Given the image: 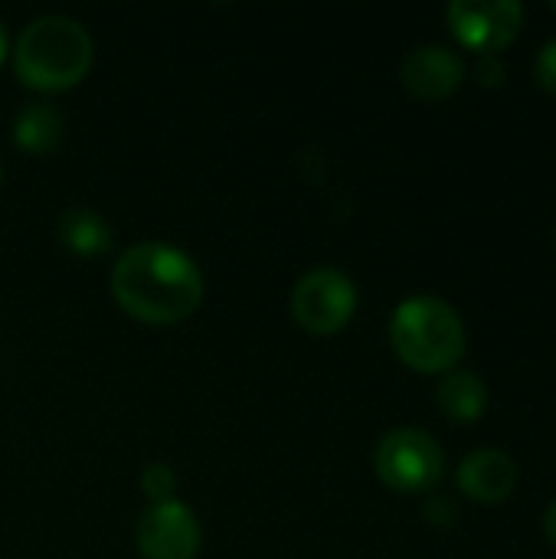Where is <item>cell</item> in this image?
<instances>
[{
  "instance_id": "6da1fadb",
  "label": "cell",
  "mask_w": 556,
  "mask_h": 559,
  "mask_svg": "<svg viewBox=\"0 0 556 559\" xmlns=\"http://www.w3.org/2000/svg\"><path fill=\"white\" fill-rule=\"evenodd\" d=\"M111 295L128 318L151 328H170L193 318L203 305V272L177 246L138 242L118 255Z\"/></svg>"
},
{
  "instance_id": "7a4b0ae2",
  "label": "cell",
  "mask_w": 556,
  "mask_h": 559,
  "mask_svg": "<svg viewBox=\"0 0 556 559\" xmlns=\"http://www.w3.org/2000/svg\"><path fill=\"white\" fill-rule=\"evenodd\" d=\"M92 36L72 16L46 13L23 26L13 46L16 79L43 95L75 88L92 69Z\"/></svg>"
},
{
  "instance_id": "3957f363",
  "label": "cell",
  "mask_w": 556,
  "mask_h": 559,
  "mask_svg": "<svg viewBox=\"0 0 556 559\" xmlns=\"http://www.w3.org/2000/svg\"><path fill=\"white\" fill-rule=\"evenodd\" d=\"M465 324L459 311L436 298L416 295L397 305L390 318V344L393 354L416 373H449L465 357Z\"/></svg>"
},
{
  "instance_id": "277c9868",
  "label": "cell",
  "mask_w": 556,
  "mask_h": 559,
  "mask_svg": "<svg viewBox=\"0 0 556 559\" xmlns=\"http://www.w3.org/2000/svg\"><path fill=\"white\" fill-rule=\"evenodd\" d=\"M374 472L397 495H426L446 475V452L433 432L403 426L377 442Z\"/></svg>"
},
{
  "instance_id": "5b68a950",
  "label": "cell",
  "mask_w": 556,
  "mask_h": 559,
  "mask_svg": "<svg viewBox=\"0 0 556 559\" xmlns=\"http://www.w3.org/2000/svg\"><path fill=\"white\" fill-rule=\"evenodd\" d=\"M357 285L351 282V275H344L341 269H311L305 272L288 298V311L292 321L315 334V337H334L341 334L354 314H357Z\"/></svg>"
},
{
  "instance_id": "8992f818",
  "label": "cell",
  "mask_w": 556,
  "mask_h": 559,
  "mask_svg": "<svg viewBox=\"0 0 556 559\" xmlns=\"http://www.w3.org/2000/svg\"><path fill=\"white\" fill-rule=\"evenodd\" d=\"M446 16L452 36L478 56H498L524 26V7L518 0H456Z\"/></svg>"
},
{
  "instance_id": "52a82bcc",
  "label": "cell",
  "mask_w": 556,
  "mask_h": 559,
  "mask_svg": "<svg viewBox=\"0 0 556 559\" xmlns=\"http://www.w3.org/2000/svg\"><path fill=\"white\" fill-rule=\"evenodd\" d=\"M134 547L141 559H197L203 531L197 514L184 501L147 504L134 524Z\"/></svg>"
},
{
  "instance_id": "ba28073f",
  "label": "cell",
  "mask_w": 556,
  "mask_h": 559,
  "mask_svg": "<svg viewBox=\"0 0 556 559\" xmlns=\"http://www.w3.org/2000/svg\"><path fill=\"white\" fill-rule=\"evenodd\" d=\"M400 79L413 98L436 105V102H446L449 95H456V88L462 85L465 59L442 43H426V46H416L413 52H406V59L400 66Z\"/></svg>"
},
{
  "instance_id": "9c48e42d",
  "label": "cell",
  "mask_w": 556,
  "mask_h": 559,
  "mask_svg": "<svg viewBox=\"0 0 556 559\" xmlns=\"http://www.w3.org/2000/svg\"><path fill=\"white\" fill-rule=\"evenodd\" d=\"M521 468L505 449H475L459 465V491L475 504H505L518 488Z\"/></svg>"
},
{
  "instance_id": "30bf717a",
  "label": "cell",
  "mask_w": 556,
  "mask_h": 559,
  "mask_svg": "<svg viewBox=\"0 0 556 559\" xmlns=\"http://www.w3.org/2000/svg\"><path fill=\"white\" fill-rule=\"evenodd\" d=\"M436 403L446 419H452L459 426H472L488 409V386L478 373L456 367L442 377V383L436 390Z\"/></svg>"
},
{
  "instance_id": "8fae6325",
  "label": "cell",
  "mask_w": 556,
  "mask_h": 559,
  "mask_svg": "<svg viewBox=\"0 0 556 559\" xmlns=\"http://www.w3.org/2000/svg\"><path fill=\"white\" fill-rule=\"evenodd\" d=\"M59 138H62V115L46 102L23 105L20 115L13 118V144L23 154L43 157V154L56 151Z\"/></svg>"
},
{
  "instance_id": "7c38bea8",
  "label": "cell",
  "mask_w": 556,
  "mask_h": 559,
  "mask_svg": "<svg viewBox=\"0 0 556 559\" xmlns=\"http://www.w3.org/2000/svg\"><path fill=\"white\" fill-rule=\"evenodd\" d=\"M59 239H62V246L72 255H79V259H98L111 246V226L95 210L72 206L59 219Z\"/></svg>"
},
{
  "instance_id": "4fadbf2b",
  "label": "cell",
  "mask_w": 556,
  "mask_h": 559,
  "mask_svg": "<svg viewBox=\"0 0 556 559\" xmlns=\"http://www.w3.org/2000/svg\"><path fill=\"white\" fill-rule=\"evenodd\" d=\"M141 491L147 495L151 504L174 501V495H177V478H174V472H170L167 465L154 462V465H147L144 475H141Z\"/></svg>"
},
{
  "instance_id": "5bb4252c",
  "label": "cell",
  "mask_w": 556,
  "mask_h": 559,
  "mask_svg": "<svg viewBox=\"0 0 556 559\" xmlns=\"http://www.w3.org/2000/svg\"><path fill=\"white\" fill-rule=\"evenodd\" d=\"M534 79H537V85L547 92V95H554L556 98V36L537 52V62H534Z\"/></svg>"
},
{
  "instance_id": "9a60e30c",
  "label": "cell",
  "mask_w": 556,
  "mask_h": 559,
  "mask_svg": "<svg viewBox=\"0 0 556 559\" xmlns=\"http://www.w3.org/2000/svg\"><path fill=\"white\" fill-rule=\"evenodd\" d=\"M475 79H478V85H485V88L501 85V79H505V62H501V56H495V52L478 56V62H475Z\"/></svg>"
},
{
  "instance_id": "2e32d148",
  "label": "cell",
  "mask_w": 556,
  "mask_h": 559,
  "mask_svg": "<svg viewBox=\"0 0 556 559\" xmlns=\"http://www.w3.org/2000/svg\"><path fill=\"white\" fill-rule=\"evenodd\" d=\"M426 518H429L433 524H439V527H449V524L456 521V508L439 495V498H429V504H426Z\"/></svg>"
},
{
  "instance_id": "e0dca14e",
  "label": "cell",
  "mask_w": 556,
  "mask_h": 559,
  "mask_svg": "<svg viewBox=\"0 0 556 559\" xmlns=\"http://www.w3.org/2000/svg\"><path fill=\"white\" fill-rule=\"evenodd\" d=\"M544 534H547V540L556 547V501L547 508V514H544Z\"/></svg>"
},
{
  "instance_id": "ac0fdd59",
  "label": "cell",
  "mask_w": 556,
  "mask_h": 559,
  "mask_svg": "<svg viewBox=\"0 0 556 559\" xmlns=\"http://www.w3.org/2000/svg\"><path fill=\"white\" fill-rule=\"evenodd\" d=\"M7 52H10V39H7V29H3V23H0V66H3Z\"/></svg>"
},
{
  "instance_id": "d6986e66",
  "label": "cell",
  "mask_w": 556,
  "mask_h": 559,
  "mask_svg": "<svg viewBox=\"0 0 556 559\" xmlns=\"http://www.w3.org/2000/svg\"><path fill=\"white\" fill-rule=\"evenodd\" d=\"M0 183H3V164H0Z\"/></svg>"
},
{
  "instance_id": "ffe728a7",
  "label": "cell",
  "mask_w": 556,
  "mask_h": 559,
  "mask_svg": "<svg viewBox=\"0 0 556 559\" xmlns=\"http://www.w3.org/2000/svg\"><path fill=\"white\" fill-rule=\"evenodd\" d=\"M554 10H556V3H554Z\"/></svg>"
}]
</instances>
